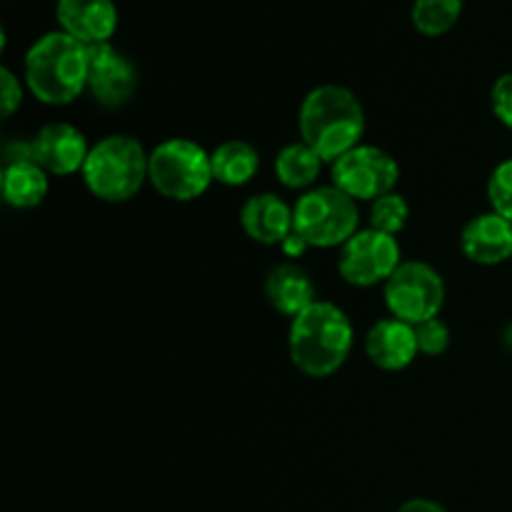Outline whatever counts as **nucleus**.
Listing matches in <instances>:
<instances>
[{"instance_id":"obj_11","label":"nucleus","mask_w":512,"mask_h":512,"mask_svg":"<svg viewBox=\"0 0 512 512\" xmlns=\"http://www.w3.org/2000/svg\"><path fill=\"white\" fill-rule=\"evenodd\" d=\"M30 143H33V160L50 175L78 173L90 155L85 135L70 123H48Z\"/></svg>"},{"instance_id":"obj_15","label":"nucleus","mask_w":512,"mask_h":512,"mask_svg":"<svg viewBox=\"0 0 512 512\" xmlns=\"http://www.w3.org/2000/svg\"><path fill=\"white\" fill-rule=\"evenodd\" d=\"M240 225L260 245H283L295 233L293 208L275 193H258L240 208Z\"/></svg>"},{"instance_id":"obj_18","label":"nucleus","mask_w":512,"mask_h":512,"mask_svg":"<svg viewBox=\"0 0 512 512\" xmlns=\"http://www.w3.org/2000/svg\"><path fill=\"white\" fill-rule=\"evenodd\" d=\"M210 163H213V178L218 183L240 188L258 175L260 155L245 140H228L210 153Z\"/></svg>"},{"instance_id":"obj_19","label":"nucleus","mask_w":512,"mask_h":512,"mask_svg":"<svg viewBox=\"0 0 512 512\" xmlns=\"http://www.w3.org/2000/svg\"><path fill=\"white\" fill-rule=\"evenodd\" d=\"M325 160L308 143H293L275 158V175L290 190H305L318 180Z\"/></svg>"},{"instance_id":"obj_1","label":"nucleus","mask_w":512,"mask_h":512,"mask_svg":"<svg viewBox=\"0 0 512 512\" xmlns=\"http://www.w3.org/2000/svg\"><path fill=\"white\" fill-rule=\"evenodd\" d=\"M353 338V323L345 310L328 300H315L290 323V360L308 378H330L348 360Z\"/></svg>"},{"instance_id":"obj_3","label":"nucleus","mask_w":512,"mask_h":512,"mask_svg":"<svg viewBox=\"0 0 512 512\" xmlns=\"http://www.w3.org/2000/svg\"><path fill=\"white\" fill-rule=\"evenodd\" d=\"M88 45L68 33H48L25 55V83L45 105H68L88 90Z\"/></svg>"},{"instance_id":"obj_16","label":"nucleus","mask_w":512,"mask_h":512,"mask_svg":"<svg viewBox=\"0 0 512 512\" xmlns=\"http://www.w3.org/2000/svg\"><path fill=\"white\" fill-rule=\"evenodd\" d=\"M265 298L280 315L298 318L303 310L315 303V283L300 265L280 263L275 265L265 280Z\"/></svg>"},{"instance_id":"obj_2","label":"nucleus","mask_w":512,"mask_h":512,"mask_svg":"<svg viewBox=\"0 0 512 512\" xmlns=\"http://www.w3.org/2000/svg\"><path fill=\"white\" fill-rule=\"evenodd\" d=\"M300 135L323 160L335 163L358 148L365 133V110L343 85H320L300 105Z\"/></svg>"},{"instance_id":"obj_22","label":"nucleus","mask_w":512,"mask_h":512,"mask_svg":"<svg viewBox=\"0 0 512 512\" xmlns=\"http://www.w3.org/2000/svg\"><path fill=\"white\" fill-rule=\"evenodd\" d=\"M488 200L490 205H493V213L503 215L505 220L512 223V158L503 160V163L490 173Z\"/></svg>"},{"instance_id":"obj_26","label":"nucleus","mask_w":512,"mask_h":512,"mask_svg":"<svg viewBox=\"0 0 512 512\" xmlns=\"http://www.w3.org/2000/svg\"><path fill=\"white\" fill-rule=\"evenodd\" d=\"M398 512H448V510H445L440 503H435V500L413 498V500H408L405 505H400Z\"/></svg>"},{"instance_id":"obj_6","label":"nucleus","mask_w":512,"mask_h":512,"mask_svg":"<svg viewBox=\"0 0 512 512\" xmlns=\"http://www.w3.org/2000/svg\"><path fill=\"white\" fill-rule=\"evenodd\" d=\"M213 163L205 148L188 138H170L150 153V183L163 198L190 203L208 193Z\"/></svg>"},{"instance_id":"obj_5","label":"nucleus","mask_w":512,"mask_h":512,"mask_svg":"<svg viewBox=\"0 0 512 512\" xmlns=\"http://www.w3.org/2000/svg\"><path fill=\"white\" fill-rule=\"evenodd\" d=\"M295 233L310 248H343L358 233V203L335 185L308 190L293 208Z\"/></svg>"},{"instance_id":"obj_8","label":"nucleus","mask_w":512,"mask_h":512,"mask_svg":"<svg viewBox=\"0 0 512 512\" xmlns=\"http://www.w3.org/2000/svg\"><path fill=\"white\" fill-rule=\"evenodd\" d=\"M400 165L390 153L375 145H358L333 163V185L358 200H378L395 193Z\"/></svg>"},{"instance_id":"obj_12","label":"nucleus","mask_w":512,"mask_h":512,"mask_svg":"<svg viewBox=\"0 0 512 512\" xmlns=\"http://www.w3.org/2000/svg\"><path fill=\"white\" fill-rule=\"evenodd\" d=\"M55 18L63 33L83 45L108 43L118 28V10L113 0H58Z\"/></svg>"},{"instance_id":"obj_21","label":"nucleus","mask_w":512,"mask_h":512,"mask_svg":"<svg viewBox=\"0 0 512 512\" xmlns=\"http://www.w3.org/2000/svg\"><path fill=\"white\" fill-rule=\"evenodd\" d=\"M408 220L410 205L400 193H388L383 198L373 200V208H370V228L380 230V233L398 235L400 230H405Z\"/></svg>"},{"instance_id":"obj_13","label":"nucleus","mask_w":512,"mask_h":512,"mask_svg":"<svg viewBox=\"0 0 512 512\" xmlns=\"http://www.w3.org/2000/svg\"><path fill=\"white\" fill-rule=\"evenodd\" d=\"M463 255L475 265H500L512 258V223L498 213H483L468 220L460 233Z\"/></svg>"},{"instance_id":"obj_4","label":"nucleus","mask_w":512,"mask_h":512,"mask_svg":"<svg viewBox=\"0 0 512 512\" xmlns=\"http://www.w3.org/2000/svg\"><path fill=\"white\" fill-rule=\"evenodd\" d=\"M83 180L95 198L125 203L150 180V155L133 135H108L90 148Z\"/></svg>"},{"instance_id":"obj_27","label":"nucleus","mask_w":512,"mask_h":512,"mask_svg":"<svg viewBox=\"0 0 512 512\" xmlns=\"http://www.w3.org/2000/svg\"><path fill=\"white\" fill-rule=\"evenodd\" d=\"M280 248H283L285 255H290V258H300V255H303V250L310 248V245L305 243L298 233H293L283 245H280Z\"/></svg>"},{"instance_id":"obj_20","label":"nucleus","mask_w":512,"mask_h":512,"mask_svg":"<svg viewBox=\"0 0 512 512\" xmlns=\"http://www.w3.org/2000/svg\"><path fill=\"white\" fill-rule=\"evenodd\" d=\"M460 15H463V0H415L413 3L415 30L428 38H438L453 30Z\"/></svg>"},{"instance_id":"obj_23","label":"nucleus","mask_w":512,"mask_h":512,"mask_svg":"<svg viewBox=\"0 0 512 512\" xmlns=\"http://www.w3.org/2000/svg\"><path fill=\"white\" fill-rule=\"evenodd\" d=\"M415 338H418V350L423 355H443L450 348V328L440 318L425 320L415 325Z\"/></svg>"},{"instance_id":"obj_14","label":"nucleus","mask_w":512,"mask_h":512,"mask_svg":"<svg viewBox=\"0 0 512 512\" xmlns=\"http://www.w3.org/2000/svg\"><path fill=\"white\" fill-rule=\"evenodd\" d=\"M365 353L375 368L388 370V373L410 368L420 353L415 328L398 318L378 320L365 335Z\"/></svg>"},{"instance_id":"obj_9","label":"nucleus","mask_w":512,"mask_h":512,"mask_svg":"<svg viewBox=\"0 0 512 512\" xmlns=\"http://www.w3.org/2000/svg\"><path fill=\"white\" fill-rule=\"evenodd\" d=\"M400 263L403 260H400V245L395 235L365 228L358 230L340 248L338 270L345 283L355 288H373V285L388 283Z\"/></svg>"},{"instance_id":"obj_17","label":"nucleus","mask_w":512,"mask_h":512,"mask_svg":"<svg viewBox=\"0 0 512 512\" xmlns=\"http://www.w3.org/2000/svg\"><path fill=\"white\" fill-rule=\"evenodd\" d=\"M48 173L35 160L3 168V198L10 208L33 210L48 198Z\"/></svg>"},{"instance_id":"obj_7","label":"nucleus","mask_w":512,"mask_h":512,"mask_svg":"<svg viewBox=\"0 0 512 512\" xmlns=\"http://www.w3.org/2000/svg\"><path fill=\"white\" fill-rule=\"evenodd\" d=\"M445 303V280L433 265L408 260L385 283V305L393 318L420 325L438 318Z\"/></svg>"},{"instance_id":"obj_24","label":"nucleus","mask_w":512,"mask_h":512,"mask_svg":"<svg viewBox=\"0 0 512 512\" xmlns=\"http://www.w3.org/2000/svg\"><path fill=\"white\" fill-rule=\"evenodd\" d=\"M490 105H493L495 118L512 130V73L500 75L495 80L493 90H490Z\"/></svg>"},{"instance_id":"obj_10","label":"nucleus","mask_w":512,"mask_h":512,"mask_svg":"<svg viewBox=\"0 0 512 512\" xmlns=\"http://www.w3.org/2000/svg\"><path fill=\"white\" fill-rule=\"evenodd\" d=\"M88 90L103 108H120L138 90V70L110 43L88 45Z\"/></svg>"},{"instance_id":"obj_25","label":"nucleus","mask_w":512,"mask_h":512,"mask_svg":"<svg viewBox=\"0 0 512 512\" xmlns=\"http://www.w3.org/2000/svg\"><path fill=\"white\" fill-rule=\"evenodd\" d=\"M0 88H3V118H10L23 103V85L10 68H0Z\"/></svg>"}]
</instances>
